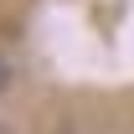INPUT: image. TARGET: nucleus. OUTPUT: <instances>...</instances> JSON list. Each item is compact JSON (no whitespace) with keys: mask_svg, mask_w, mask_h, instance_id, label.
<instances>
[{"mask_svg":"<svg viewBox=\"0 0 134 134\" xmlns=\"http://www.w3.org/2000/svg\"><path fill=\"white\" fill-rule=\"evenodd\" d=\"M10 83V62H5V57H0V88Z\"/></svg>","mask_w":134,"mask_h":134,"instance_id":"obj_1","label":"nucleus"}]
</instances>
